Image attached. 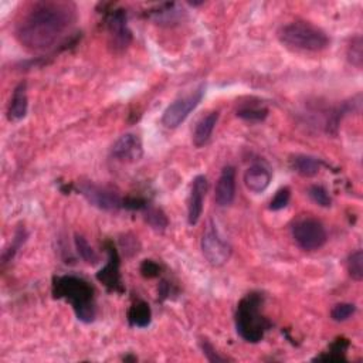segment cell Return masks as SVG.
Listing matches in <instances>:
<instances>
[{"label": "cell", "instance_id": "1", "mask_svg": "<svg viewBox=\"0 0 363 363\" xmlns=\"http://www.w3.org/2000/svg\"><path fill=\"white\" fill-rule=\"evenodd\" d=\"M77 20V6L62 0L33 3L17 21L14 36L30 53H45L66 36Z\"/></svg>", "mask_w": 363, "mask_h": 363}, {"label": "cell", "instance_id": "2", "mask_svg": "<svg viewBox=\"0 0 363 363\" xmlns=\"http://www.w3.org/2000/svg\"><path fill=\"white\" fill-rule=\"evenodd\" d=\"M53 294L71 304L80 321L90 324L95 319L97 307L94 300V288L80 277L64 275L53 281Z\"/></svg>", "mask_w": 363, "mask_h": 363}, {"label": "cell", "instance_id": "3", "mask_svg": "<svg viewBox=\"0 0 363 363\" xmlns=\"http://www.w3.org/2000/svg\"><path fill=\"white\" fill-rule=\"evenodd\" d=\"M279 40L287 49L303 53L324 51L331 43L329 36L321 27L303 20L283 26L279 30Z\"/></svg>", "mask_w": 363, "mask_h": 363}, {"label": "cell", "instance_id": "4", "mask_svg": "<svg viewBox=\"0 0 363 363\" xmlns=\"http://www.w3.org/2000/svg\"><path fill=\"white\" fill-rule=\"evenodd\" d=\"M261 296L248 294L240 301L236 314L237 333L250 344H257L264 338V333L271 328L266 316L261 315Z\"/></svg>", "mask_w": 363, "mask_h": 363}, {"label": "cell", "instance_id": "5", "mask_svg": "<svg viewBox=\"0 0 363 363\" xmlns=\"http://www.w3.org/2000/svg\"><path fill=\"white\" fill-rule=\"evenodd\" d=\"M292 237L298 247L304 251H315L325 246L328 233L325 226L318 219L304 218L294 224Z\"/></svg>", "mask_w": 363, "mask_h": 363}, {"label": "cell", "instance_id": "6", "mask_svg": "<svg viewBox=\"0 0 363 363\" xmlns=\"http://www.w3.org/2000/svg\"><path fill=\"white\" fill-rule=\"evenodd\" d=\"M204 91H206V85L202 84L200 87L191 94L178 98L176 101L170 104L162 115L163 126L169 128V130H175V128L182 125L186 121V118L190 115V113L198 108V105L203 99Z\"/></svg>", "mask_w": 363, "mask_h": 363}, {"label": "cell", "instance_id": "7", "mask_svg": "<svg viewBox=\"0 0 363 363\" xmlns=\"http://www.w3.org/2000/svg\"><path fill=\"white\" fill-rule=\"evenodd\" d=\"M202 251L209 264L215 267L224 266L231 257V246L220 236L219 230L211 222L203 233Z\"/></svg>", "mask_w": 363, "mask_h": 363}, {"label": "cell", "instance_id": "8", "mask_svg": "<svg viewBox=\"0 0 363 363\" xmlns=\"http://www.w3.org/2000/svg\"><path fill=\"white\" fill-rule=\"evenodd\" d=\"M80 191L93 206L105 211H117L124 206V202L117 191L105 186L95 183H81Z\"/></svg>", "mask_w": 363, "mask_h": 363}, {"label": "cell", "instance_id": "9", "mask_svg": "<svg viewBox=\"0 0 363 363\" xmlns=\"http://www.w3.org/2000/svg\"><path fill=\"white\" fill-rule=\"evenodd\" d=\"M106 29H108L111 46L114 51L122 53L128 49L132 41V33L126 25V13L122 9L113 10L106 19Z\"/></svg>", "mask_w": 363, "mask_h": 363}, {"label": "cell", "instance_id": "10", "mask_svg": "<svg viewBox=\"0 0 363 363\" xmlns=\"http://www.w3.org/2000/svg\"><path fill=\"white\" fill-rule=\"evenodd\" d=\"M111 154L114 159L124 163H134L142 159L143 156V145L138 135L125 134L117 139L113 145Z\"/></svg>", "mask_w": 363, "mask_h": 363}, {"label": "cell", "instance_id": "11", "mask_svg": "<svg viewBox=\"0 0 363 363\" xmlns=\"http://www.w3.org/2000/svg\"><path fill=\"white\" fill-rule=\"evenodd\" d=\"M207 189H209V182L204 175H199L194 179L187 203V222L190 226H196L202 218L203 203Z\"/></svg>", "mask_w": 363, "mask_h": 363}, {"label": "cell", "instance_id": "12", "mask_svg": "<svg viewBox=\"0 0 363 363\" xmlns=\"http://www.w3.org/2000/svg\"><path fill=\"white\" fill-rule=\"evenodd\" d=\"M236 198V169L233 166L223 167L216 183L215 200L220 207H227Z\"/></svg>", "mask_w": 363, "mask_h": 363}, {"label": "cell", "instance_id": "13", "mask_svg": "<svg viewBox=\"0 0 363 363\" xmlns=\"http://www.w3.org/2000/svg\"><path fill=\"white\" fill-rule=\"evenodd\" d=\"M108 253H110L108 264H106L97 274V279H98V281H101L106 288L111 290V291H122L118 253H117L114 246H108Z\"/></svg>", "mask_w": 363, "mask_h": 363}, {"label": "cell", "instance_id": "14", "mask_svg": "<svg viewBox=\"0 0 363 363\" xmlns=\"http://www.w3.org/2000/svg\"><path fill=\"white\" fill-rule=\"evenodd\" d=\"M271 172L264 165L255 163L250 166L244 174V185L253 194H263L271 183Z\"/></svg>", "mask_w": 363, "mask_h": 363}, {"label": "cell", "instance_id": "15", "mask_svg": "<svg viewBox=\"0 0 363 363\" xmlns=\"http://www.w3.org/2000/svg\"><path fill=\"white\" fill-rule=\"evenodd\" d=\"M29 108V98H27V84L23 81L20 82L13 91L9 108H8V118L9 121H21L27 115Z\"/></svg>", "mask_w": 363, "mask_h": 363}, {"label": "cell", "instance_id": "16", "mask_svg": "<svg viewBox=\"0 0 363 363\" xmlns=\"http://www.w3.org/2000/svg\"><path fill=\"white\" fill-rule=\"evenodd\" d=\"M219 115H220L219 111H211L196 124L195 132H194V145L196 148H202L209 142L213 131H215L216 124L219 121Z\"/></svg>", "mask_w": 363, "mask_h": 363}, {"label": "cell", "instance_id": "17", "mask_svg": "<svg viewBox=\"0 0 363 363\" xmlns=\"http://www.w3.org/2000/svg\"><path fill=\"white\" fill-rule=\"evenodd\" d=\"M291 166L294 172L303 178H314L321 170V162L309 155H296L291 159Z\"/></svg>", "mask_w": 363, "mask_h": 363}, {"label": "cell", "instance_id": "18", "mask_svg": "<svg viewBox=\"0 0 363 363\" xmlns=\"http://www.w3.org/2000/svg\"><path fill=\"white\" fill-rule=\"evenodd\" d=\"M152 319V312L149 305L143 301H138L134 304L130 311H128V321L132 327L137 328H146L149 324H151Z\"/></svg>", "mask_w": 363, "mask_h": 363}, {"label": "cell", "instance_id": "19", "mask_svg": "<svg viewBox=\"0 0 363 363\" xmlns=\"http://www.w3.org/2000/svg\"><path fill=\"white\" fill-rule=\"evenodd\" d=\"M27 237H29V234H27V231H26L25 227H20V229L16 230L14 237L12 239L10 244L5 248L3 254H2V263L3 264H6V263H9V261L13 260L16 253L21 248V246H23L26 243Z\"/></svg>", "mask_w": 363, "mask_h": 363}, {"label": "cell", "instance_id": "20", "mask_svg": "<svg viewBox=\"0 0 363 363\" xmlns=\"http://www.w3.org/2000/svg\"><path fill=\"white\" fill-rule=\"evenodd\" d=\"M75 248L80 254V257L82 259V261H85L87 264L90 266H95L98 264L99 261V257H98V254L95 253V250L89 244V242L85 240V237L80 236V234H75Z\"/></svg>", "mask_w": 363, "mask_h": 363}, {"label": "cell", "instance_id": "21", "mask_svg": "<svg viewBox=\"0 0 363 363\" xmlns=\"http://www.w3.org/2000/svg\"><path fill=\"white\" fill-rule=\"evenodd\" d=\"M348 272L352 280L360 283L363 280V253L362 250H356L348 259Z\"/></svg>", "mask_w": 363, "mask_h": 363}, {"label": "cell", "instance_id": "22", "mask_svg": "<svg viewBox=\"0 0 363 363\" xmlns=\"http://www.w3.org/2000/svg\"><path fill=\"white\" fill-rule=\"evenodd\" d=\"M268 110L264 106H243L237 111V117L248 122H261L267 118Z\"/></svg>", "mask_w": 363, "mask_h": 363}, {"label": "cell", "instance_id": "23", "mask_svg": "<svg viewBox=\"0 0 363 363\" xmlns=\"http://www.w3.org/2000/svg\"><path fill=\"white\" fill-rule=\"evenodd\" d=\"M145 220L148 224L151 226L156 231H163L167 227V218L165 216V213L159 209H148L146 206V213H145Z\"/></svg>", "mask_w": 363, "mask_h": 363}, {"label": "cell", "instance_id": "24", "mask_svg": "<svg viewBox=\"0 0 363 363\" xmlns=\"http://www.w3.org/2000/svg\"><path fill=\"white\" fill-rule=\"evenodd\" d=\"M363 41H362V37L360 36H356L352 38V41L349 43L348 46V60L349 62L352 64V66H355L356 69H362V61H363Z\"/></svg>", "mask_w": 363, "mask_h": 363}, {"label": "cell", "instance_id": "25", "mask_svg": "<svg viewBox=\"0 0 363 363\" xmlns=\"http://www.w3.org/2000/svg\"><path fill=\"white\" fill-rule=\"evenodd\" d=\"M178 5L176 3H166L163 5L159 10L161 12H155V21L156 23H175V21L179 20V10H174Z\"/></svg>", "mask_w": 363, "mask_h": 363}, {"label": "cell", "instance_id": "26", "mask_svg": "<svg viewBox=\"0 0 363 363\" xmlns=\"http://www.w3.org/2000/svg\"><path fill=\"white\" fill-rule=\"evenodd\" d=\"M308 196L314 203L321 207H331L332 204V199L328 194V190L319 185H314L308 189Z\"/></svg>", "mask_w": 363, "mask_h": 363}, {"label": "cell", "instance_id": "27", "mask_svg": "<svg viewBox=\"0 0 363 363\" xmlns=\"http://www.w3.org/2000/svg\"><path fill=\"white\" fill-rule=\"evenodd\" d=\"M356 312V305L351 303L336 304L331 311V318L335 323H345Z\"/></svg>", "mask_w": 363, "mask_h": 363}, {"label": "cell", "instance_id": "28", "mask_svg": "<svg viewBox=\"0 0 363 363\" xmlns=\"http://www.w3.org/2000/svg\"><path fill=\"white\" fill-rule=\"evenodd\" d=\"M290 199H291V190L288 187H281L280 190H277L275 196L270 202V210L279 211L285 209L290 203Z\"/></svg>", "mask_w": 363, "mask_h": 363}, {"label": "cell", "instance_id": "29", "mask_svg": "<svg viewBox=\"0 0 363 363\" xmlns=\"http://www.w3.org/2000/svg\"><path fill=\"white\" fill-rule=\"evenodd\" d=\"M121 244H122V248L125 251V254L128 255V257H132L134 254L138 253V248H139V243L137 240V237H134L132 234H126L125 237L121 239Z\"/></svg>", "mask_w": 363, "mask_h": 363}, {"label": "cell", "instance_id": "30", "mask_svg": "<svg viewBox=\"0 0 363 363\" xmlns=\"http://www.w3.org/2000/svg\"><path fill=\"white\" fill-rule=\"evenodd\" d=\"M202 351H203V353H204V356L207 358L209 362L220 363V362H226V360H227L226 358L220 356V355L215 351V348H213V347L207 342V340H202Z\"/></svg>", "mask_w": 363, "mask_h": 363}, {"label": "cell", "instance_id": "31", "mask_svg": "<svg viewBox=\"0 0 363 363\" xmlns=\"http://www.w3.org/2000/svg\"><path fill=\"white\" fill-rule=\"evenodd\" d=\"M159 266L152 260H145L141 266V274L145 279H154V277L159 275Z\"/></svg>", "mask_w": 363, "mask_h": 363}]
</instances>
